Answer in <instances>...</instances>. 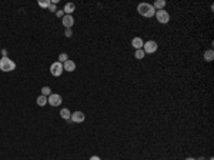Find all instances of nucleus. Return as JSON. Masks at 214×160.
<instances>
[{
	"label": "nucleus",
	"instance_id": "12",
	"mask_svg": "<svg viewBox=\"0 0 214 160\" xmlns=\"http://www.w3.org/2000/svg\"><path fill=\"white\" fill-rule=\"evenodd\" d=\"M164 6H166V2H164V0H156L154 4H153L154 10H163Z\"/></svg>",
	"mask_w": 214,
	"mask_h": 160
},
{
	"label": "nucleus",
	"instance_id": "10",
	"mask_svg": "<svg viewBox=\"0 0 214 160\" xmlns=\"http://www.w3.org/2000/svg\"><path fill=\"white\" fill-rule=\"evenodd\" d=\"M143 45H144V41L141 37H134L133 40H131V46H133L136 50H140V49H143Z\"/></svg>",
	"mask_w": 214,
	"mask_h": 160
},
{
	"label": "nucleus",
	"instance_id": "9",
	"mask_svg": "<svg viewBox=\"0 0 214 160\" xmlns=\"http://www.w3.org/2000/svg\"><path fill=\"white\" fill-rule=\"evenodd\" d=\"M63 69L66 71H74L76 70V63H74L73 60H67L63 63Z\"/></svg>",
	"mask_w": 214,
	"mask_h": 160
},
{
	"label": "nucleus",
	"instance_id": "16",
	"mask_svg": "<svg viewBox=\"0 0 214 160\" xmlns=\"http://www.w3.org/2000/svg\"><path fill=\"white\" fill-rule=\"evenodd\" d=\"M50 0H39V6L43 9H49V6H50Z\"/></svg>",
	"mask_w": 214,
	"mask_h": 160
},
{
	"label": "nucleus",
	"instance_id": "13",
	"mask_svg": "<svg viewBox=\"0 0 214 160\" xmlns=\"http://www.w3.org/2000/svg\"><path fill=\"white\" fill-rule=\"evenodd\" d=\"M60 116H62L64 120H69L70 119V116H71V113H70L69 109H62V110H60Z\"/></svg>",
	"mask_w": 214,
	"mask_h": 160
},
{
	"label": "nucleus",
	"instance_id": "2",
	"mask_svg": "<svg viewBox=\"0 0 214 160\" xmlns=\"http://www.w3.org/2000/svg\"><path fill=\"white\" fill-rule=\"evenodd\" d=\"M16 69V63L9 57H2L0 59V70L2 71H13Z\"/></svg>",
	"mask_w": 214,
	"mask_h": 160
},
{
	"label": "nucleus",
	"instance_id": "23",
	"mask_svg": "<svg viewBox=\"0 0 214 160\" xmlns=\"http://www.w3.org/2000/svg\"><path fill=\"white\" fill-rule=\"evenodd\" d=\"M90 160H101V159H100L99 156H92L90 157Z\"/></svg>",
	"mask_w": 214,
	"mask_h": 160
},
{
	"label": "nucleus",
	"instance_id": "25",
	"mask_svg": "<svg viewBox=\"0 0 214 160\" xmlns=\"http://www.w3.org/2000/svg\"><path fill=\"white\" fill-rule=\"evenodd\" d=\"M210 160H214V159H213V157H211V159H210Z\"/></svg>",
	"mask_w": 214,
	"mask_h": 160
},
{
	"label": "nucleus",
	"instance_id": "15",
	"mask_svg": "<svg viewBox=\"0 0 214 160\" xmlns=\"http://www.w3.org/2000/svg\"><path fill=\"white\" fill-rule=\"evenodd\" d=\"M37 104H39V106H41V107H43V106H46V104H47V96H43V94H41V96H39L37 97Z\"/></svg>",
	"mask_w": 214,
	"mask_h": 160
},
{
	"label": "nucleus",
	"instance_id": "26",
	"mask_svg": "<svg viewBox=\"0 0 214 160\" xmlns=\"http://www.w3.org/2000/svg\"><path fill=\"white\" fill-rule=\"evenodd\" d=\"M200 160H204V159H200Z\"/></svg>",
	"mask_w": 214,
	"mask_h": 160
},
{
	"label": "nucleus",
	"instance_id": "17",
	"mask_svg": "<svg viewBox=\"0 0 214 160\" xmlns=\"http://www.w3.org/2000/svg\"><path fill=\"white\" fill-rule=\"evenodd\" d=\"M144 56H146V53L143 52V49H140V50H136V53H134V57H136V59H139V60H141Z\"/></svg>",
	"mask_w": 214,
	"mask_h": 160
},
{
	"label": "nucleus",
	"instance_id": "1",
	"mask_svg": "<svg viewBox=\"0 0 214 160\" xmlns=\"http://www.w3.org/2000/svg\"><path fill=\"white\" fill-rule=\"evenodd\" d=\"M137 11H139L143 17H148V19L156 15L154 7H153V4H150V3H140L137 6Z\"/></svg>",
	"mask_w": 214,
	"mask_h": 160
},
{
	"label": "nucleus",
	"instance_id": "11",
	"mask_svg": "<svg viewBox=\"0 0 214 160\" xmlns=\"http://www.w3.org/2000/svg\"><path fill=\"white\" fill-rule=\"evenodd\" d=\"M74 9H76V4L74 3H67L64 6V9H63V11H64V15H71L74 11Z\"/></svg>",
	"mask_w": 214,
	"mask_h": 160
},
{
	"label": "nucleus",
	"instance_id": "6",
	"mask_svg": "<svg viewBox=\"0 0 214 160\" xmlns=\"http://www.w3.org/2000/svg\"><path fill=\"white\" fill-rule=\"evenodd\" d=\"M62 102H63V99H62V96L60 94H50V96L47 97V103L50 104V106H53V107H57V106H60L62 104Z\"/></svg>",
	"mask_w": 214,
	"mask_h": 160
},
{
	"label": "nucleus",
	"instance_id": "3",
	"mask_svg": "<svg viewBox=\"0 0 214 160\" xmlns=\"http://www.w3.org/2000/svg\"><path fill=\"white\" fill-rule=\"evenodd\" d=\"M157 49H159V45H157V41H154V40H148L143 45V52L146 53V54L156 53L157 52Z\"/></svg>",
	"mask_w": 214,
	"mask_h": 160
},
{
	"label": "nucleus",
	"instance_id": "20",
	"mask_svg": "<svg viewBox=\"0 0 214 160\" xmlns=\"http://www.w3.org/2000/svg\"><path fill=\"white\" fill-rule=\"evenodd\" d=\"M49 10H50V11H54V13H56V11H57V7H56V4H54V3H50V6H49Z\"/></svg>",
	"mask_w": 214,
	"mask_h": 160
},
{
	"label": "nucleus",
	"instance_id": "19",
	"mask_svg": "<svg viewBox=\"0 0 214 160\" xmlns=\"http://www.w3.org/2000/svg\"><path fill=\"white\" fill-rule=\"evenodd\" d=\"M67 60H69V56H67L66 53H62V54L59 56V60H57V62H60V63H64V62H67Z\"/></svg>",
	"mask_w": 214,
	"mask_h": 160
},
{
	"label": "nucleus",
	"instance_id": "21",
	"mask_svg": "<svg viewBox=\"0 0 214 160\" xmlns=\"http://www.w3.org/2000/svg\"><path fill=\"white\" fill-rule=\"evenodd\" d=\"M71 34H73L71 29H66V32H64V36H66V37H71Z\"/></svg>",
	"mask_w": 214,
	"mask_h": 160
},
{
	"label": "nucleus",
	"instance_id": "14",
	"mask_svg": "<svg viewBox=\"0 0 214 160\" xmlns=\"http://www.w3.org/2000/svg\"><path fill=\"white\" fill-rule=\"evenodd\" d=\"M214 59V52L213 50H206V52H204V60H207V62H211V60Z\"/></svg>",
	"mask_w": 214,
	"mask_h": 160
},
{
	"label": "nucleus",
	"instance_id": "18",
	"mask_svg": "<svg viewBox=\"0 0 214 160\" xmlns=\"http://www.w3.org/2000/svg\"><path fill=\"white\" fill-rule=\"evenodd\" d=\"M41 94H43V96H50V94H52V89H50V87H47V86H45V87H41Z\"/></svg>",
	"mask_w": 214,
	"mask_h": 160
},
{
	"label": "nucleus",
	"instance_id": "8",
	"mask_svg": "<svg viewBox=\"0 0 214 160\" xmlns=\"http://www.w3.org/2000/svg\"><path fill=\"white\" fill-rule=\"evenodd\" d=\"M62 20H63V24H64L66 29H71V26L74 24V19L71 15H64Z\"/></svg>",
	"mask_w": 214,
	"mask_h": 160
},
{
	"label": "nucleus",
	"instance_id": "5",
	"mask_svg": "<svg viewBox=\"0 0 214 160\" xmlns=\"http://www.w3.org/2000/svg\"><path fill=\"white\" fill-rule=\"evenodd\" d=\"M63 63H60V62H54V63L50 66V73H52L54 77H59V76H62L63 73Z\"/></svg>",
	"mask_w": 214,
	"mask_h": 160
},
{
	"label": "nucleus",
	"instance_id": "7",
	"mask_svg": "<svg viewBox=\"0 0 214 160\" xmlns=\"http://www.w3.org/2000/svg\"><path fill=\"white\" fill-rule=\"evenodd\" d=\"M84 119H86V116L83 112H74V113H71V116H70V120L74 123H83Z\"/></svg>",
	"mask_w": 214,
	"mask_h": 160
},
{
	"label": "nucleus",
	"instance_id": "4",
	"mask_svg": "<svg viewBox=\"0 0 214 160\" xmlns=\"http://www.w3.org/2000/svg\"><path fill=\"white\" fill-rule=\"evenodd\" d=\"M156 19H157V22L161 23V24H166V23L170 22V15L169 11H166L164 9L163 10H156Z\"/></svg>",
	"mask_w": 214,
	"mask_h": 160
},
{
	"label": "nucleus",
	"instance_id": "22",
	"mask_svg": "<svg viewBox=\"0 0 214 160\" xmlns=\"http://www.w3.org/2000/svg\"><path fill=\"white\" fill-rule=\"evenodd\" d=\"M56 15H57V17H62V19H63V16H64V11H63V10H57V11H56Z\"/></svg>",
	"mask_w": 214,
	"mask_h": 160
},
{
	"label": "nucleus",
	"instance_id": "24",
	"mask_svg": "<svg viewBox=\"0 0 214 160\" xmlns=\"http://www.w3.org/2000/svg\"><path fill=\"white\" fill-rule=\"evenodd\" d=\"M186 160H196V159H193V157H187Z\"/></svg>",
	"mask_w": 214,
	"mask_h": 160
}]
</instances>
